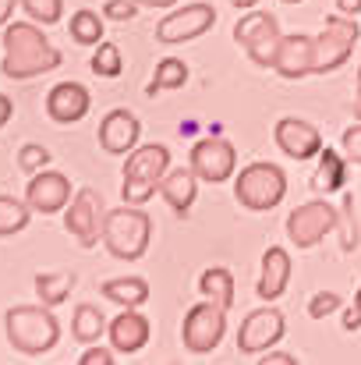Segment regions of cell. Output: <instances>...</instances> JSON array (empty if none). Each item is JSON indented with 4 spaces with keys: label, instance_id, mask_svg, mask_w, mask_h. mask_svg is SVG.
Segmentation results:
<instances>
[{
    "label": "cell",
    "instance_id": "cell-35",
    "mask_svg": "<svg viewBox=\"0 0 361 365\" xmlns=\"http://www.w3.org/2000/svg\"><path fill=\"white\" fill-rule=\"evenodd\" d=\"M344 309V298L337 294V291H319V294H312V302H308V316L312 319H326V316H333V312H340Z\"/></svg>",
    "mask_w": 361,
    "mask_h": 365
},
{
    "label": "cell",
    "instance_id": "cell-29",
    "mask_svg": "<svg viewBox=\"0 0 361 365\" xmlns=\"http://www.w3.org/2000/svg\"><path fill=\"white\" fill-rule=\"evenodd\" d=\"M68 32H71V39H75L78 46H100V43H103V14L82 7V11L71 14Z\"/></svg>",
    "mask_w": 361,
    "mask_h": 365
},
{
    "label": "cell",
    "instance_id": "cell-47",
    "mask_svg": "<svg viewBox=\"0 0 361 365\" xmlns=\"http://www.w3.org/2000/svg\"><path fill=\"white\" fill-rule=\"evenodd\" d=\"M355 309H361V284H358V291H355V302H351Z\"/></svg>",
    "mask_w": 361,
    "mask_h": 365
},
{
    "label": "cell",
    "instance_id": "cell-41",
    "mask_svg": "<svg viewBox=\"0 0 361 365\" xmlns=\"http://www.w3.org/2000/svg\"><path fill=\"white\" fill-rule=\"evenodd\" d=\"M337 11H340V14L358 18V14H361V0H337Z\"/></svg>",
    "mask_w": 361,
    "mask_h": 365
},
{
    "label": "cell",
    "instance_id": "cell-27",
    "mask_svg": "<svg viewBox=\"0 0 361 365\" xmlns=\"http://www.w3.org/2000/svg\"><path fill=\"white\" fill-rule=\"evenodd\" d=\"M107 316L100 312V305H93V302H82L78 309H75V316H71V337L75 341H82V344H100V337L107 334Z\"/></svg>",
    "mask_w": 361,
    "mask_h": 365
},
{
    "label": "cell",
    "instance_id": "cell-4",
    "mask_svg": "<svg viewBox=\"0 0 361 365\" xmlns=\"http://www.w3.org/2000/svg\"><path fill=\"white\" fill-rule=\"evenodd\" d=\"M224 334H227V309L213 298L206 302H195L188 312H184V323H181V344L184 351L192 355H209L224 344Z\"/></svg>",
    "mask_w": 361,
    "mask_h": 365
},
{
    "label": "cell",
    "instance_id": "cell-24",
    "mask_svg": "<svg viewBox=\"0 0 361 365\" xmlns=\"http://www.w3.org/2000/svg\"><path fill=\"white\" fill-rule=\"evenodd\" d=\"M100 294L107 302H114L117 309H142L149 302V280L142 277H114L100 287Z\"/></svg>",
    "mask_w": 361,
    "mask_h": 365
},
{
    "label": "cell",
    "instance_id": "cell-12",
    "mask_svg": "<svg viewBox=\"0 0 361 365\" xmlns=\"http://www.w3.org/2000/svg\"><path fill=\"white\" fill-rule=\"evenodd\" d=\"M25 202H28L32 213H43V217L68 210V202H71V181H68V174H61V170H39V174H32L28 185H25Z\"/></svg>",
    "mask_w": 361,
    "mask_h": 365
},
{
    "label": "cell",
    "instance_id": "cell-45",
    "mask_svg": "<svg viewBox=\"0 0 361 365\" xmlns=\"http://www.w3.org/2000/svg\"><path fill=\"white\" fill-rule=\"evenodd\" d=\"M227 4H231V7H238V11H251L258 0H227Z\"/></svg>",
    "mask_w": 361,
    "mask_h": 365
},
{
    "label": "cell",
    "instance_id": "cell-19",
    "mask_svg": "<svg viewBox=\"0 0 361 365\" xmlns=\"http://www.w3.org/2000/svg\"><path fill=\"white\" fill-rule=\"evenodd\" d=\"M291 284V252L280 245H269L262 252V266H258V280H255V294L258 302H276Z\"/></svg>",
    "mask_w": 361,
    "mask_h": 365
},
{
    "label": "cell",
    "instance_id": "cell-13",
    "mask_svg": "<svg viewBox=\"0 0 361 365\" xmlns=\"http://www.w3.org/2000/svg\"><path fill=\"white\" fill-rule=\"evenodd\" d=\"M273 142L287 160H315L323 153V131L301 118H280L273 128Z\"/></svg>",
    "mask_w": 361,
    "mask_h": 365
},
{
    "label": "cell",
    "instance_id": "cell-14",
    "mask_svg": "<svg viewBox=\"0 0 361 365\" xmlns=\"http://www.w3.org/2000/svg\"><path fill=\"white\" fill-rule=\"evenodd\" d=\"M269 68H273L276 75H283V78H305V75H315V39H312V36H301V32L280 36Z\"/></svg>",
    "mask_w": 361,
    "mask_h": 365
},
{
    "label": "cell",
    "instance_id": "cell-25",
    "mask_svg": "<svg viewBox=\"0 0 361 365\" xmlns=\"http://www.w3.org/2000/svg\"><path fill=\"white\" fill-rule=\"evenodd\" d=\"M50 39L43 36V29L36 21H14V25H4V53H36V50H46Z\"/></svg>",
    "mask_w": 361,
    "mask_h": 365
},
{
    "label": "cell",
    "instance_id": "cell-33",
    "mask_svg": "<svg viewBox=\"0 0 361 365\" xmlns=\"http://www.w3.org/2000/svg\"><path fill=\"white\" fill-rule=\"evenodd\" d=\"M21 11L36 25H57L64 18V0H21Z\"/></svg>",
    "mask_w": 361,
    "mask_h": 365
},
{
    "label": "cell",
    "instance_id": "cell-21",
    "mask_svg": "<svg viewBox=\"0 0 361 365\" xmlns=\"http://www.w3.org/2000/svg\"><path fill=\"white\" fill-rule=\"evenodd\" d=\"M159 195L163 202L177 213V217H188L195 199H199V174L192 167H181V170H167V178L159 181Z\"/></svg>",
    "mask_w": 361,
    "mask_h": 365
},
{
    "label": "cell",
    "instance_id": "cell-46",
    "mask_svg": "<svg viewBox=\"0 0 361 365\" xmlns=\"http://www.w3.org/2000/svg\"><path fill=\"white\" fill-rule=\"evenodd\" d=\"M355 118H358V121H361V93H358V96H355Z\"/></svg>",
    "mask_w": 361,
    "mask_h": 365
},
{
    "label": "cell",
    "instance_id": "cell-42",
    "mask_svg": "<svg viewBox=\"0 0 361 365\" xmlns=\"http://www.w3.org/2000/svg\"><path fill=\"white\" fill-rule=\"evenodd\" d=\"M11 118H14V103H11V100H7V96L0 93V128L11 121Z\"/></svg>",
    "mask_w": 361,
    "mask_h": 365
},
{
    "label": "cell",
    "instance_id": "cell-22",
    "mask_svg": "<svg viewBox=\"0 0 361 365\" xmlns=\"http://www.w3.org/2000/svg\"><path fill=\"white\" fill-rule=\"evenodd\" d=\"M347 156H340V153H333V149H326L323 145V153H319V167H315V174H312V192L315 195H337L340 188H347Z\"/></svg>",
    "mask_w": 361,
    "mask_h": 365
},
{
    "label": "cell",
    "instance_id": "cell-15",
    "mask_svg": "<svg viewBox=\"0 0 361 365\" xmlns=\"http://www.w3.org/2000/svg\"><path fill=\"white\" fill-rule=\"evenodd\" d=\"M170 170V149L159 145V142H149V145H135L120 167V178L124 181H145V185H159Z\"/></svg>",
    "mask_w": 361,
    "mask_h": 365
},
{
    "label": "cell",
    "instance_id": "cell-34",
    "mask_svg": "<svg viewBox=\"0 0 361 365\" xmlns=\"http://www.w3.org/2000/svg\"><path fill=\"white\" fill-rule=\"evenodd\" d=\"M46 163H50V149H46V145L25 142V145L18 149V167H21L25 174H39V170H46Z\"/></svg>",
    "mask_w": 361,
    "mask_h": 365
},
{
    "label": "cell",
    "instance_id": "cell-36",
    "mask_svg": "<svg viewBox=\"0 0 361 365\" xmlns=\"http://www.w3.org/2000/svg\"><path fill=\"white\" fill-rule=\"evenodd\" d=\"M138 0H107L103 4V18H110V21H131L135 14H138Z\"/></svg>",
    "mask_w": 361,
    "mask_h": 365
},
{
    "label": "cell",
    "instance_id": "cell-23",
    "mask_svg": "<svg viewBox=\"0 0 361 365\" xmlns=\"http://www.w3.org/2000/svg\"><path fill=\"white\" fill-rule=\"evenodd\" d=\"M75 284H78V273H71V269L36 273V280H32V287H36V302H43V305L57 309V305H64V302H68V294L75 291Z\"/></svg>",
    "mask_w": 361,
    "mask_h": 365
},
{
    "label": "cell",
    "instance_id": "cell-8",
    "mask_svg": "<svg viewBox=\"0 0 361 365\" xmlns=\"http://www.w3.org/2000/svg\"><path fill=\"white\" fill-rule=\"evenodd\" d=\"M213 25H216V7L206 4V0H195V4H184V7H170L167 18H159V25H156V43L181 46L188 39L206 36Z\"/></svg>",
    "mask_w": 361,
    "mask_h": 365
},
{
    "label": "cell",
    "instance_id": "cell-37",
    "mask_svg": "<svg viewBox=\"0 0 361 365\" xmlns=\"http://www.w3.org/2000/svg\"><path fill=\"white\" fill-rule=\"evenodd\" d=\"M340 149H344V156H347L351 163H358L361 167V121L351 124V128L340 135Z\"/></svg>",
    "mask_w": 361,
    "mask_h": 365
},
{
    "label": "cell",
    "instance_id": "cell-44",
    "mask_svg": "<svg viewBox=\"0 0 361 365\" xmlns=\"http://www.w3.org/2000/svg\"><path fill=\"white\" fill-rule=\"evenodd\" d=\"M138 4H142V7H159V11H170L177 0H138Z\"/></svg>",
    "mask_w": 361,
    "mask_h": 365
},
{
    "label": "cell",
    "instance_id": "cell-17",
    "mask_svg": "<svg viewBox=\"0 0 361 365\" xmlns=\"http://www.w3.org/2000/svg\"><path fill=\"white\" fill-rule=\"evenodd\" d=\"M107 337H110V348L117 355H138L152 337V323L138 309H120L107 327Z\"/></svg>",
    "mask_w": 361,
    "mask_h": 365
},
{
    "label": "cell",
    "instance_id": "cell-16",
    "mask_svg": "<svg viewBox=\"0 0 361 365\" xmlns=\"http://www.w3.org/2000/svg\"><path fill=\"white\" fill-rule=\"evenodd\" d=\"M96 138H100V149H103V153L127 156V153L138 145V138H142V121H138L131 110L117 107V110H110V114L100 121Z\"/></svg>",
    "mask_w": 361,
    "mask_h": 365
},
{
    "label": "cell",
    "instance_id": "cell-10",
    "mask_svg": "<svg viewBox=\"0 0 361 365\" xmlns=\"http://www.w3.org/2000/svg\"><path fill=\"white\" fill-rule=\"evenodd\" d=\"M337 217H340V210L330 206L326 195L323 199H312V202L298 206L287 217V238H291V245H298V248H315L326 235L337 231Z\"/></svg>",
    "mask_w": 361,
    "mask_h": 365
},
{
    "label": "cell",
    "instance_id": "cell-1",
    "mask_svg": "<svg viewBox=\"0 0 361 365\" xmlns=\"http://www.w3.org/2000/svg\"><path fill=\"white\" fill-rule=\"evenodd\" d=\"M4 334H7V344L25 355V359H39L46 351L57 348L61 341V323L53 316L50 305H11L4 312Z\"/></svg>",
    "mask_w": 361,
    "mask_h": 365
},
{
    "label": "cell",
    "instance_id": "cell-6",
    "mask_svg": "<svg viewBox=\"0 0 361 365\" xmlns=\"http://www.w3.org/2000/svg\"><path fill=\"white\" fill-rule=\"evenodd\" d=\"M107 202H103V192L85 185L71 195L68 210H64V231L75 238L78 245L93 248L96 242H103V224H107Z\"/></svg>",
    "mask_w": 361,
    "mask_h": 365
},
{
    "label": "cell",
    "instance_id": "cell-18",
    "mask_svg": "<svg viewBox=\"0 0 361 365\" xmlns=\"http://www.w3.org/2000/svg\"><path fill=\"white\" fill-rule=\"evenodd\" d=\"M93 107V96L82 82H57L46 93V118L57 124H75L82 121Z\"/></svg>",
    "mask_w": 361,
    "mask_h": 365
},
{
    "label": "cell",
    "instance_id": "cell-5",
    "mask_svg": "<svg viewBox=\"0 0 361 365\" xmlns=\"http://www.w3.org/2000/svg\"><path fill=\"white\" fill-rule=\"evenodd\" d=\"M361 25L351 14H330L323 32L315 36V75H330L337 68H344L358 46Z\"/></svg>",
    "mask_w": 361,
    "mask_h": 365
},
{
    "label": "cell",
    "instance_id": "cell-28",
    "mask_svg": "<svg viewBox=\"0 0 361 365\" xmlns=\"http://www.w3.org/2000/svg\"><path fill=\"white\" fill-rule=\"evenodd\" d=\"M188 75L192 71H188V64L181 57H163L156 64L149 86H145V96H156V93H167V89H181V86H188Z\"/></svg>",
    "mask_w": 361,
    "mask_h": 365
},
{
    "label": "cell",
    "instance_id": "cell-11",
    "mask_svg": "<svg viewBox=\"0 0 361 365\" xmlns=\"http://www.w3.org/2000/svg\"><path fill=\"white\" fill-rule=\"evenodd\" d=\"M283 334H287V319H283L280 309H273V305L255 309V312L244 316V323L238 330V351L248 355V359L251 355H266L269 348H276L283 341Z\"/></svg>",
    "mask_w": 361,
    "mask_h": 365
},
{
    "label": "cell",
    "instance_id": "cell-32",
    "mask_svg": "<svg viewBox=\"0 0 361 365\" xmlns=\"http://www.w3.org/2000/svg\"><path fill=\"white\" fill-rule=\"evenodd\" d=\"M89 68H93V75H100V78H117L120 71H124V53H120V46L117 43H100L96 53H93V61H89Z\"/></svg>",
    "mask_w": 361,
    "mask_h": 365
},
{
    "label": "cell",
    "instance_id": "cell-40",
    "mask_svg": "<svg viewBox=\"0 0 361 365\" xmlns=\"http://www.w3.org/2000/svg\"><path fill=\"white\" fill-rule=\"evenodd\" d=\"M344 330H347V334H358L361 330V309H355V305L344 309Z\"/></svg>",
    "mask_w": 361,
    "mask_h": 365
},
{
    "label": "cell",
    "instance_id": "cell-31",
    "mask_svg": "<svg viewBox=\"0 0 361 365\" xmlns=\"http://www.w3.org/2000/svg\"><path fill=\"white\" fill-rule=\"evenodd\" d=\"M337 231H340V248L344 252H355L361 245V231H358V213H355V195L347 192L344 202H340V217H337Z\"/></svg>",
    "mask_w": 361,
    "mask_h": 365
},
{
    "label": "cell",
    "instance_id": "cell-7",
    "mask_svg": "<svg viewBox=\"0 0 361 365\" xmlns=\"http://www.w3.org/2000/svg\"><path fill=\"white\" fill-rule=\"evenodd\" d=\"M280 18L269 14V11H244L238 21H234V43L244 46V53L258 64V68H269L273 64V53H276V43H280Z\"/></svg>",
    "mask_w": 361,
    "mask_h": 365
},
{
    "label": "cell",
    "instance_id": "cell-9",
    "mask_svg": "<svg viewBox=\"0 0 361 365\" xmlns=\"http://www.w3.org/2000/svg\"><path fill=\"white\" fill-rule=\"evenodd\" d=\"M188 167L199 174V181L206 185H224L238 174V149L231 138L224 135H206L192 145L188 153Z\"/></svg>",
    "mask_w": 361,
    "mask_h": 365
},
{
    "label": "cell",
    "instance_id": "cell-48",
    "mask_svg": "<svg viewBox=\"0 0 361 365\" xmlns=\"http://www.w3.org/2000/svg\"><path fill=\"white\" fill-rule=\"evenodd\" d=\"M358 93H361V68H358Z\"/></svg>",
    "mask_w": 361,
    "mask_h": 365
},
{
    "label": "cell",
    "instance_id": "cell-26",
    "mask_svg": "<svg viewBox=\"0 0 361 365\" xmlns=\"http://www.w3.org/2000/svg\"><path fill=\"white\" fill-rule=\"evenodd\" d=\"M199 291H202V298H213V302H220L224 309H234L238 284H234V273H231L227 266H209V269H202Z\"/></svg>",
    "mask_w": 361,
    "mask_h": 365
},
{
    "label": "cell",
    "instance_id": "cell-30",
    "mask_svg": "<svg viewBox=\"0 0 361 365\" xmlns=\"http://www.w3.org/2000/svg\"><path fill=\"white\" fill-rule=\"evenodd\" d=\"M32 220V210L25 199H14V195H0V238H11V235H21Z\"/></svg>",
    "mask_w": 361,
    "mask_h": 365
},
{
    "label": "cell",
    "instance_id": "cell-39",
    "mask_svg": "<svg viewBox=\"0 0 361 365\" xmlns=\"http://www.w3.org/2000/svg\"><path fill=\"white\" fill-rule=\"evenodd\" d=\"M258 365H298V359H294V355H287V351L269 348V351H266V359H258Z\"/></svg>",
    "mask_w": 361,
    "mask_h": 365
},
{
    "label": "cell",
    "instance_id": "cell-3",
    "mask_svg": "<svg viewBox=\"0 0 361 365\" xmlns=\"http://www.w3.org/2000/svg\"><path fill=\"white\" fill-rule=\"evenodd\" d=\"M283 195H287V174L280 163L255 160V163L241 167L234 178V199L248 213H269L283 202Z\"/></svg>",
    "mask_w": 361,
    "mask_h": 365
},
{
    "label": "cell",
    "instance_id": "cell-38",
    "mask_svg": "<svg viewBox=\"0 0 361 365\" xmlns=\"http://www.w3.org/2000/svg\"><path fill=\"white\" fill-rule=\"evenodd\" d=\"M114 355H117L114 348H100V344H89V348H85V355L78 359V365H114V362H117Z\"/></svg>",
    "mask_w": 361,
    "mask_h": 365
},
{
    "label": "cell",
    "instance_id": "cell-2",
    "mask_svg": "<svg viewBox=\"0 0 361 365\" xmlns=\"http://www.w3.org/2000/svg\"><path fill=\"white\" fill-rule=\"evenodd\" d=\"M103 245L120 262H138L152 245V217L131 202L110 210L107 224H103Z\"/></svg>",
    "mask_w": 361,
    "mask_h": 365
},
{
    "label": "cell",
    "instance_id": "cell-49",
    "mask_svg": "<svg viewBox=\"0 0 361 365\" xmlns=\"http://www.w3.org/2000/svg\"><path fill=\"white\" fill-rule=\"evenodd\" d=\"M283 4H301V0H283Z\"/></svg>",
    "mask_w": 361,
    "mask_h": 365
},
{
    "label": "cell",
    "instance_id": "cell-20",
    "mask_svg": "<svg viewBox=\"0 0 361 365\" xmlns=\"http://www.w3.org/2000/svg\"><path fill=\"white\" fill-rule=\"evenodd\" d=\"M61 50L50 43L46 50H36V53H4L0 61V75H7L11 82H25V78H36V75H46V71H57L61 68Z\"/></svg>",
    "mask_w": 361,
    "mask_h": 365
},
{
    "label": "cell",
    "instance_id": "cell-43",
    "mask_svg": "<svg viewBox=\"0 0 361 365\" xmlns=\"http://www.w3.org/2000/svg\"><path fill=\"white\" fill-rule=\"evenodd\" d=\"M14 4H21V0H0V29L11 21V14H14Z\"/></svg>",
    "mask_w": 361,
    "mask_h": 365
}]
</instances>
